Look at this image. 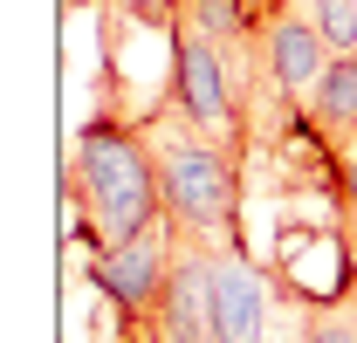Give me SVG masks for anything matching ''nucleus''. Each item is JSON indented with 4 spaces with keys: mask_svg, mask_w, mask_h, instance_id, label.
Segmentation results:
<instances>
[{
    "mask_svg": "<svg viewBox=\"0 0 357 343\" xmlns=\"http://www.w3.org/2000/svg\"><path fill=\"white\" fill-rule=\"evenodd\" d=\"M69 165L83 178V220L96 247L137 241L165 220V192H158V158L144 124H117V117H89L69 144Z\"/></svg>",
    "mask_w": 357,
    "mask_h": 343,
    "instance_id": "nucleus-1",
    "label": "nucleus"
},
{
    "mask_svg": "<svg viewBox=\"0 0 357 343\" xmlns=\"http://www.w3.org/2000/svg\"><path fill=\"white\" fill-rule=\"evenodd\" d=\"M151 158H158V192H165V220L192 241H241V172L234 151L199 137L172 103L144 117Z\"/></svg>",
    "mask_w": 357,
    "mask_h": 343,
    "instance_id": "nucleus-2",
    "label": "nucleus"
},
{
    "mask_svg": "<svg viewBox=\"0 0 357 343\" xmlns=\"http://www.w3.org/2000/svg\"><path fill=\"white\" fill-rule=\"evenodd\" d=\"M165 103H172L199 137L227 144L234 158L255 144L241 83H234V69H227V48L206 42V35H199L192 21H178V14H172V96H165Z\"/></svg>",
    "mask_w": 357,
    "mask_h": 343,
    "instance_id": "nucleus-3",
    "label": "nucleus"
},
{
    "mask_svg": "<svg viewBox=\"0 0 357 343\" xmlns=\"http://www.w3.org/2000/svg\"><path fill=\"white\" fill-rule=\"evenodd\" d=\"M172 261H178V234H172V220H158V227H151V234H137V241L96 247L89 282L117 302L124 316L144 323V316L158 309V296H165V282H172Z\"/></svg>",
    "mask_w": 357,
    "mask_h": 343,
    "instance_id": "nucleus-4",
    "label": "nucleus"
},
{
    "mask_svg": "<svg viewBox=\"0 0 357 343\" xmlns=\"http://www.w3.org/2000/svg\"><path fill=\"white\" fill-rule=\"evenodd\" d=\"M213 261V343H268V275L241 241H206Z\"/></svg>",
    "mask_w": 357,
    "mask_h": 343,
    "instance_id": "nucleus-5",
    "label": "nucleus"
},
{
    "mask_svg": "<svg viewBox=\"0 0 357 343\" xmlns=\"http://www.w3.org/2000/svg\"><path fill=\"white\" fill-rule=\"evenodd\" d=\"M144 337L151 343H213V261H206V241L178 234L172 282H165L158 309L144 316Z\"/></svg>",
    "mask_w": 357,
    "mask_h": 343,
    "instance_id": "nucleus-6",
    "label": "nucleus"
},
{
    "mask_svg": "<svg viewBox=\"0 0 357 343\" xmlns=\"http://www.w3.org/2000/svg\"><path fill=\"white\" fill-rule=\"evenodd\" d=\"M261 55H268V76L303 103V96L316 89V76L330 69L337 48L323 42V28L310 21V7H275V14L261 21Z\"/></svg>",
    "mask_w": 357,
    "mask_h": 343,
    "instance_id": "nucleus-7",
    "label": "nucleus"
},
{
    "mask_svg": "<svg viewBox=\"0 0 357 343\" xmlns=\"http://www.w3.org/2000/svg\"><path fill=\"white\" fill-rule=\"evenodd\" d=\"M303 124L316 144H351L357 137V48L351 55H330V69L316 76V89L303 96Z\"/></svg>",
    "mask_w": 357,
    "mask_h": 343,
    "instance_id": "nucleus-8",
    "label": "nucleus"
},
{
    "mask_svg": "<svg viewBox=\"0 0 357 343\" xmlns=\"http://www.w3.org/2000/svg\"><path fill=\"white\" fill-rule=\"evenodd\" d=\"M172 14H178V21H192L206 42H220V48H255V42H261L248 0H172Z\"/></svg>",
    "mask_w": 357,
    "mask_h": 343,
    "instance_id": "nucleus-9",
    "label": "nucleus"
},
{
    "mask_svg": "<svg viewBox=\"0 0 357 343\" xmlns=\"http://www.w3.org/2000/svg\"><path fill=\"white\" fill-rule=\"evenodd\" d=\"M303 7H310V21L323 28V42L337 48V55L357 48V0H303Z\"/></svg>",
    "mask_w": 357,
    "mask_h": 343,
    "instance_id": "nucleus-10",
    "label": "nucleus"
},
{
    "mask_svg": "<svg viewBox=\"0 0 357 343\" xmlns=\"http://www.w3.org/2000/svg\"><path fill=\"white\" fill-rule=\"evenodd\" d=\"M296 343H357L351 302H344V309H310V316H303V330H296Z\"/></svg>",
    "mask_w": 357,
    "mask_h": 343,
    "instance_id": "nucleus-11",
    "label": "nucleus"
},
{
    "mask_svg": "<svg viewBox=\"0 0 357 343\" xmlns=\"http://www.w3.org/2000/svg\"><path fill=\"white\" fill-rule=\"evenodd\" d=\"M323 172H330L337 213H357V151H330V144H323Z\"/></svg>",
    "mask_w": 357,
    "mask_h": 343,
    "instance_id": "nucleus-12",
    "label": "nucleus"
},
{
    "mask_svg": "<svg viewBox=\"0 0 357 343\" xmlns=\"http://www.w3.org/2000/svg\"><path fill=\"white\" fill-rule=\"evenodd\" d=\"M337 220H344V247L357 254V213H337Z\"/></svg>",
    "mask_w": 357,
    "mask_h": 343,
    "instance_id": "nucleus-13",
    "label": "nucleus"
},
{
    "mask_svg": "<svg viewBox=\"0 0 357 343\" xmlns=\"http://www.w3.org/2000/svg\"><path fill=\"white\" fill-rule=\"evenodd\" d=\"M344 302H351V316H357V289H351V296H344Z\"/></svg>",
    "mask_w": 357,
    "mask_h": 343,
    "instance_id": "nucleus-14",
    "label": "nucleus"
},
{
    "mask_svg": "<svg viewBox=\"0 0 357 343\" xmlns=\"http://www.w3.org/2000/svg\"><path fill=\"white\" fill-rule=\"evenodd\" d=\"M62 7H89V0H62Z\"/></svg>",
    "mask_w": 357,
    "mask_h": 343,
    "instance_id": "nucleus-15",
    "label": "nucleus"
},
{
    "mask_svg": "<svg viewBox=\"0 0 357 343\" xmlns=\"http://www.w3.org/2000/svg\"><path fill=\"white\" fill-rule=\"evenodd\" d=\"M351 261H357V254H351Z\"/></svg>",
    "mask_w": 357,
    "mask_h": 343,
    "instance_id": "nucleus-16",
    "label": "nucleus"
}]
</instances>
